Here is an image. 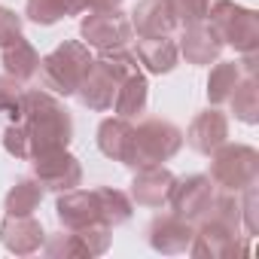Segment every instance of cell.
Here are the masks:
<instances>
[{
  "instance_id": "6da1fadb",
  "label": "cell",
  "mask_w": 259,
  "mask_h": 259,
  "mask_svg": "<svg viewBox=\"0 0 259 259\" xmlns=\"http://www.w3.org/2000/svg\"><path fill=\"white\" fill-rule=\"evenodd\" d=\"M73 141L70 110L58 101V95L43 89H25V101L13 125L4 132V150L13 159L31 162L52 150H67Z\"/></svg>"
},
{
  "instance_id": "7a4b0ae2",
  "label": "cell",
  "mask_w": 259,
  "mask_h": 259,
  "mask_svg": "<svg viewBox=\"0 0 259 259\" xmlns=\"http://www.w3.org/2000/svg\"><path fill=\"white\" fill-rule=\"evenodd\" d=\"M141 70V61L132 49H104L98 58H92V67L85 70L79 89H76V98L82 107L95 110V113H107L113 107V98H116V89L119 82L128 76Z\"/></svg>"
},
{
  "instance_id": "3957f363",
  "label": "cell",
  "mask_w": 259,
  "mask_h": 259,
  "mask_svg": "<svg viewBox=\"0 0 259 259\" xmlns=\"http://www.w3.org/2000/svg\"><path fill=\"white\" fill-rule=\"evenodd\" d=\"M92 67V52L82 40H64L61 46H55L46 58H40V79L43 85L58 95V98H70L76 95L85 70Z\"/></svg>"
},
{
  "instance_id": "277c9868",
  "label": "cell",
  "mask_w": 259,
  "mask_h": 259,
  "mask_svg": "<svg viewBox=\"0 0 259 259\" xmlns=\"http://www.w3.org/2000/svg\"><path fill=\"white\" fill-rule=\"evenodd\" d=\"M183 147V132L168 119H144L132 135V156L125 168H147L174 159Z\"/></svg>"
},
{
  "instance_id": "5b68a950",
  "label": "cell",
  "mask_w": 259,
  "mask_h": 259,
  "mask_svg": "<svg viewBox=\"0 0 259 259\" xmlns=\"http://www.w3.org/2000/svg\"><path fill=\"white\" fill-rule=\"evenodd\" d=\"M220 189L226 192H244L259 180V153L247 144H223L210 153V174Z\"/></svg>"
},
{
  "instance_id": "8992f818",
  "label": "cell",
  "mask_w": 259,
  "mask_h": 259,
  "mask_svg": "<svg viewBox=\"0 0 259 259\" xmlns=\"http://www.w3.org/2000/svg\"><path fill=\"white\" fill-rule=\"evenodd\" d=\"M250 250V238L241 235L238 229L204 217L201 223H195V235L189 244V253L198 259H232V256H247Z\"/></svg>"
},
{
  "instance_id": "52a82bcc",
  "label": "cell",
  "mask_w": 259,
  "mask_h": 259,
  "mask_svg": "<svg viewBox=\"0 0 259 259\" xmlns=\"http://www.w3.org/2000/svg\"><path fill=\"white\" fill-rule=\"evenodd\" d=\"M207 22L220 34L223 46H232L241 55L259 49V13H253L247 7H238V4H232V0H226V4Z\"/></svg>"
},
{
  "instance_id": "ba28073f",
  "label": "cell",
  "mask_w": 259,
  "mask_h": 259,
  "mask_svg": "<svg viewBox=\"0 0 259 259\" xmlns=\"http://www.w3.org/2000/svg\"><path fill=\"white\" fill-rule=\"evenodd\" d=\"M79 37L89 49H119L128 46V40L135 37L132 31V19L122 10H98V13H85L79 22Z\"/></svg>"
},
{
  "instance_id": "9c48e42d",
  "label": "cell",
  "mask_w": 259,
  "mask_h": 259,
  "mask_svg": "<svg viewBox=\"0 0 259 259\" xmlns=\"http://www.w3.org/2000/svg\"><path fill=\"white\" fill-rule=\"evenodd\" d=\"M213 198H217V183L207 174H192V177L174 180V189L168 195V207H171V213H177L180 220L195 226L210 213Z\"/></svg>"
},
{
  "instance_id": "30bf717a",
  "label": "cell",
  "mask_w": 259,
  "mask_h": 259,
  "mask_svg": "<svg viewBox=\"0 0 259 259\" xmlns=\"http://www.w3.org/2000/svg\"><path fill=\"white\" fill-rule=\"evenodd\" d=\"M31 165H34V180L49 192H67L82 183V165L67 150L43 153V156L31 159Z\"/></svg>"
},
{
  "instance_id": "8fae6325",
  "label": "cell",
  "mask_w": 259,
  "mask_h": 259,
  "mask_svg": "<svg viewBox=\"0 0 259 259\" xmlns=\"http://www.w3.org/2000/svg\"><path fill=\"white\" fill-rule=\"evenodd\" d=\"M192 235H195V226L180 220L177 213H162L150 223L147 229V241L156 253H165V256H177V253H189V244H192Z\"/></svg>"
},
{
  "instance_id": "7c38bea8",
  "label": "cell",
  "mask_w": 259,
  "mask_h": 259,
  "mask_svg": "<svg viewBox=\"0 0 259 259\" xmlns=\"http://www.w3.org/2000/svg\"><path fill=\"white\" fill-rule=\"evenodd\" d=\"M180 55L189 61V64H213L220 61V52H223V40L220 34L213 31L210 22H192V25H183L180 28V43H177Z\"/></svg>"
},
{
  "instance_id": "4fadbf2b",
  "label": "cell",
  "mask_w": 259,
  "mask_h": 259,
  "mask_svg": "<svg viewBox=\"0 0 259 259\" xmlns=\"http://www.w3.org/2000/svg\"><path fill=\"white\" fill-rule=\"evenodd\" d=\"M55 217H58L61 229H85V226L101 223V207H98L95 189H67V192H58Z\"/></svg>"
},
{
  "instance_id": "5bb4252c",
  "label": "cell",
  "mask_w": 259,
  "mask_h": 259,
  "mask_svg": "<svg viewBox=\"0 0 259 259\" xmlns=\"http://www.w3.org/2000/svg\"><path fill=\"white\" fill-rule=\"evenodd\" d=\"M180 28L171 0H138L132 13V31L138 37H171Z\"/></svg>"
},
{
  "instance_id": "9a60e30c",
  "label": "cell",
  "mask_w": 259,
  "mask_h": 259,
  "mask_svg": "<svg viewBox=\"0 0 259 259\" xmlns=\"http://www.w3.org/2000/svg\"><path fill=\"white\" fill-rule=\"evenodd\" d=\"M183 141H186L195 153L210 156L217 147H223V144L229 141V116L220 113L217 107L201 110V113L192 119V125H189V132L183 135Z\"/></svg>"
},
{
  "instance_id": "2e32d148",
  "label": "cell",
  "mask_w": 259,
  "mask_h": 259,
  "mask_svg": "<svg viewBox=\"0 0 259 259\" xmlns=\"http://www.w3.org/2000/svg\"><path fill=\"white\" fill-rule=\"evenodd\" d=\"M174 174L165 165H147L138 168L132 177V201L144 204V207H165L168 195L174 189Z\"/></svg>"
},
{
  "instance_id": "e0dca14e",
  "label": "cell",
  "mask_w": 259,
  "mask_h": 259,
  "mask_svg": "<svg viewBox=\"0 0 259 259\" xmlns=\"http://www.w3.org/2000/svg\"><path fill=\"white\" fill-rule=\"evenodd\" d=\"M0 241L16 256H31V253L43 250L46 232L34 217H10L7 213V220L0 223Z\"/></svg>"
},
{
  "instance_id": "ac0fdd59",
  "label": "cell",
  "mask_w": 259,
  "mask_h": 259,
  "mask_svg": "<svg viewBox=\"0 0 259 259\" xmlns=\"http://www.w3.org/2000/svg\"><path fill=\"white\" fill-rule=\"evenodd\" d=\"M132 135H135V125L122 119V116H110L98 125V150L119 162V165H128V156H132Z\"/></svg>"
},
{
  "instance_id": "d6986e66",
  "label": "cell",
  "mask_w": 259,
  "mask_h": 259,
  "mask_svg": "<svg viewBox=\"0 0 259 259\" xmlns=\"http://www.w3.org/2000/svg\"><path fill=\"white\" fill-rule=\"evenodd\" d=\"M138 61L147 67V73H171L180 61V49L174 43V37H138V49H135Z\"/></svg>"
},
{
  "instance_id": "ffe728a7",
  "label": "cell",
  "mask_w": 259,
  "mask_h": 259,
  "mask_svg": "<svg viewBox=\"0 0 259 259\" xmlns=\"http://www.w3.org/2000/svg\"><path fill=\"white\" fill-rule=\"evenodd\" d=\"M147 98H150V82L141 70H135L119 82L116 98H113V113L122 119H132L147 110Z\"/></svg>"
},
{
  "instance_id": "44dd1931",
  "label": "cell",
  "mask_w": 259,
  "mask_h": 259,
  "mask_svg": "<svg viewBox=\"0 0 259 259\" xmlns=\"http://www.w3.org/2000/svg\"><path fill=\"white\" fill-rule=\"evenodd\" d=\"M0 64H4V70H7L10 76L28 82V79H34L37 70H40V52H37L25 37H19L16 43H10V46L0 49Z\"/></svg>"
},
{
  "instance_id": "7402d4cb",
  "label": "cell",
  "mask_w": 259,
  "mask_h": 259,
  "mask_svg": "<svg viewBox=\"0 0 259 259\" xmlns=\"http://www.w3.org/2000/svg\"><path fill=\"white\" fill-rule=\"evenodd\" d=\"M95 195H98V207H101V223L116 229V226H125L135 213V201L128 192L122 189H113V186H95Z\"/></svg>"
},
{
  "instance_id": "603a6c76",
  "label": "cell",
  "mask_w": 259,
  "mask_h": 259,
  "mask_svg": "<svg viewBox=\"0 0 259 259\" xmlns=\"http://www.w3.org/2000/svg\"><path fill=\"white\" fill-rule=\"evenodd\" d=\"M247 73L241 70V61H213L210 76H207V101L213 107L226 104L229 95L235 92V85L244 79Z\"/></svg>"
},
{
  "instance_id": "cb8c5ba5",
  "label": "cell",
  "mask_w": 259,
  "mask_h": 259,
  "mask_svg": "<svg viewBox=\"0 0 259 259\" xmlns=\"http://www.w3.org/2000/svg\"><path fill=\"white\" fill-rule=\"evenodd\" d=\"M43 192H46V189H43L34 177H19V180L13 183V189L7 192V198H4V210H7L10 217H31V213L40 207Z\"/></svg>"
},
{
  "instance_id": "d4e9b609",
  "label": "cell",
  "mask_w": 259,
  "mask_h": 259,
  "mask_svg": "<svg viewBox=\"0 0 259 259\" xmlns=\"http://www.w3.org/2000/svg\"><path fill=\"white\" fill-rule=\"evenodd\" d=\"M229 104H232V113L238 122L244 125H256L259 122V85H256V76H244L235 92L229 95Z\"/></svg>"
},
{
  "instance_id": "484cf974",
  "label": "cell",
  "mask_w": 259,
  "mask_h": 259,
  "mask_svg": "<svg viewBox=\"0 0 259 259\" xmlns=\"http://www.w3.org/2000/svg\"><path fill=\"white\" fill-rule=\"evenodd\" d=\"M43 253L52 259H89L92 256L79 229H61V232L49 235L43 244Z\"/></svg>"
},
{
  "instance_id": "4316f807",
  "label": "cell",
  "mask_w": 259,
  "mask_h": 259,
  "mask_svg": "<svg viewBox=\"0 0 259 259\" xmlns=\"http://www.w3.org/2000/svg\"><path fill=\"white\" fill-rule=\"evenodd\" d=\"M171 4H174L177 22L183 28V25H192V22H207L226 0H171Z\"/></svg>"
},
{
  "instance_id": "83f0119b",
  "label": "cell",
  "mask_w": 259,
  "mask_h": 259,
  "mask_svg": "<svg viewBox=\"0 0 259 259\" xmlns=\"http://www.w3.org/2000/svg\"><path fill=\"white\" fill-rule=\"evenodd\" d=\"M25 16L34 25H55L61 19H67V4L64 0H28L25 4Z\"/></svg>"
},
{
  "instance_id": "f1b7e54d",
  "label": "cell",
  "mask_w": 259,
  "mask_h": 259,
  "mask_svg": "<svg viewBox=\"0 0 259 259\" xmlns=\"http://www.w3.org/2000/svg\"><path fill=\"white\" fill-rule=\"evenodd\" d=\"M22 101H25V82L16 79V76H0V113H7V116H19L22 110Z\"/></svg>"
},
{
  "instance_id": "f546056e",
  "label": "cell",
  "mask_w": 259,
  "mask_h": 259,
  "mask_svg": "<svg viewBox=\"0 0 259 259\" xmlns=\"http://www.w3.org/2000/svg\"><path fill=\"white\" fill-rule=\"evenodd\" d=\"M22 25H25V22H22L19 13L0 7V49L10 46V43H16L19 37H25V34H22Z\"/></svg>"
},
{
  "instance_id": "4dcf8cb0",
  "label": "cell",
  "mask_w": 259,
  "mask_h": 259,
  "mask_svg": "<svg viewBox=\"0 0 259 259\" xmlns=\"http://www.w3.org/2000/svg\"><path fill=\"white\" fill-rule=\"evenodd\" d=\"M241 226H244V235L253 238L259 232V220H256V183L244 189V201H241Z\"/></svg>"
},
{
  "instance_id": "1f68e13d",
  "label": "cell",
  "mask_w": 259,
  "mask_h": 259,
  "mask_svg": "<svg viewBox=\"0 0 259 259\" xmlns=\"http://www.w3.org/2000/svg\"><path fill=\"white\" fill-rule=\"evenodd\" d=\"M67 16H82V13H98V10H119L122 0H64Z\"/></svg>"
}]
</instances>
